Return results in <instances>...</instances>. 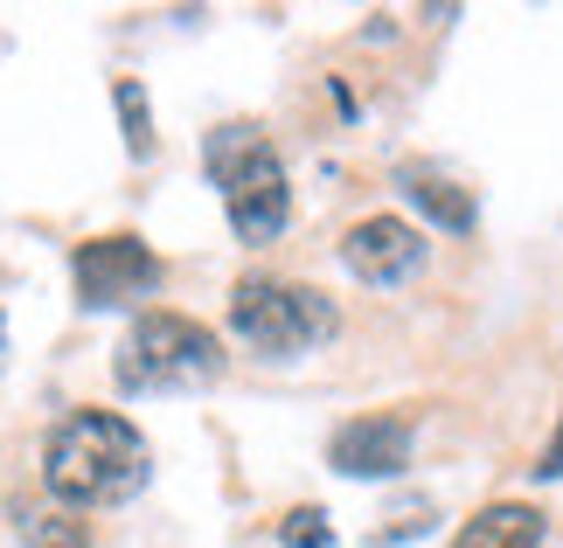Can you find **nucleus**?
Segmentation results:
<instances>
[{"instance_id":"1","label":"nucleus","mask_w":563,"mask_h":548,"mask_svg":"<svg viewBox=\"0 0 563 548\" xmlns=\"http://www.w3.org/2000/svg\"><path fill=\"white\" fill-rule=\"evenodd\" d=\"M42 487L63 507H119L146 487V437L112 410L63 416L42 445Z\"/></svg>"},{"instance_id":"2","label":"nucleus","mask_w":563,"mask_h":548,"mask_svg":"<svg viewBox=\"0 0 563 548\" xmlns=\"http://www.w3.org/2000/svg\"><path fill=\"white\" fill-rule=\"evenodd\" d=\"M112 376L125 396H188L223 376V340L188 313H140L119 340Z\"/></svg>"},{"instance_id":"3","label":"nucleus","mask_w":563,"mask_h":548,"mask_svg":"<svg viewBox=\"0 0 563 548\" xmlns=\"http://www.w3.org/2000/svg\"><path fill=\"white\" fill-rule=\"evenodd\" d=\"M202 160H209V181L223 188L230 230L244 236V244H272V236L286 230V209H292L278 146L257 133V125H216Z\"/></svg>"},{"instance_id":"4","label":"nucleus","mask_w":563,"mask_h":548,"mask_svg":"<svg viewBox=\"0 0 563 548\" xmlns=\"http://www.w3.org/2000/svg\"><path fill=\"white\" fill-rule=\"evenodd\" d=\"M230 334L251 355H307V347L334 340V299L313 284H286V278H236L230 284Z\"/></svg>"},{"instance_id":"5","label":"nucleus","mask_w":563,"mask_h":548,"mask_svg":"<svg viewBox=\"0 0 563 548\" xmlns=\"http://www.w3.org/2000/svg\"><path fill=\"white\" fill-rule=\"evenodd\" d=\"M70 278H77V305L91 313H112V305H133L161 284V257L140 244V236H91L77 244L70 257Z\"/></svg>"},{"instance_id":"6","label":"nucleus","mask_w":563,"mask_h":548,"mask_svg":"<svg viewBox=\"0 0 563 548\" xmlns=\"http://www.w3.org/2000/svg\"><path fill=\"white\" fill-rule=\"evenodd\" d=\"M410 437H418V424L404 410L355 416V424H341L328 437V466L349 472V479H397L410 466Z\"/></svg>"},{"instance_id":"7","label":"nucleus","mask_w":563,"mask_h":548,"mask_svg":"<svg viewBox=\"0 0 563 548\" xmlns=\"http://www.w3.org/2000/svg\"><path fill=\"white\" fill-rule=\"evenodd\" d=\"M341 265H349L362 284H404L410 271L424 265V236L404 223V215H369V223L349 230L341 244Z\"/></svg>"},{"instance_id":"8","label":"nucleus","mask_w":563,"mask_h":548,"mask_svg":"<svg viewBox=\"0 0 563 548\" xmlns=\"http://www.w3.org/2000/svg\"><path fill=\"white\" fill-rule=\"evenodd\" d=\"M536 541H543V514L522 500H494L452 535V548H536Z\"/></svg>"},{"instance_id":"9","label":"nucleus","mask_w":563,"mask_h":548,"mask_svg":"<svg viewBox=\"0 0 563 548\" xmlns=\"http://www.w3.org/2000/svg\"><path fill=\"white\" fill-rule=\"evenodd\" d=\"M404 194H410V202H418L439 230H452V236H466V230H473V194H466V188H452L445 174H418V167H410V174H404Z\"/></svg>"},{"instance_id":"10","label":"nucleus","mask_w":563,"mask_h":548,"mask_svg":"<svg viewBox=\"0 0 563 548\" xmlns=\"http://www.w3.org/2000/svg\"><path fill=\"white\" fill-rule=\"evenodd\" d=\"M14 528L29 548H91V535H84V521L70 507H21Z\"/></svg>"},{"instance_id":"11","label":"nucleus","mask_w":563,"mask_h":548,"mask_svg":"<svg viewBox=\"0 0 563 548\" xmlns=\"http://www.w3.org/2000/svg\"><path fill=\"white\" fill-rule=\"evenodd\" d=\"M112 104H119V125H125V153H133V160H154V112H146V91L133 77H119Z\"/></svg>"},{"instance_id":"12","label":"nucleus","mask_w":563,"mask_h":548,"mask_svg":"<svg viewBox=\"0 0 563 548\" xmlns=\"http://www.w3.org/2000/svg\"><path fill=\"white\" fill-rule=\"evenodd\" d=\"M278 541H286V548H334V528H328L320 507H299V514L278 521Z\"/></svg>"},{"instance_id":"13","label":"nucleus","mask_w":563,"mask_h":548,"mask_svg":"<svg viewBox=\"0 0 563 548\" xmlns=\"http://www.w3.org/2000/svg\"><path fill=\"white\" fill-rule=\"evenodd\" d=\"M536 479H563V424H556V437H550V451L536 458Z\"/></svg>"},{"instance_id":"14","label":"nucleus","mask_w":563,"mask_h":548,"mask_svg":"<svg viewBox=\"0 0 563 548\" xmlns=\"http://www.w3.org/2000/svg\"><path fill=\"white\" fill-rule=\"evenodd\" d=\"M0 340H8V320H0Z\"/></svg>"}]
</instances>
